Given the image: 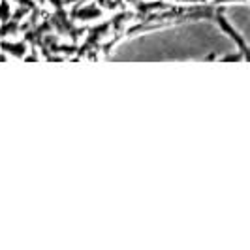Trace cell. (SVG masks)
Instances as JSON below:
<instances>
[{"label":"cell","instance_id":"cell-1","mask_svg":"<svg viewBox=\"0 0 250 250\" xmlns=\"http://www.w3.org/2000/svg\"><path fill=\"white\" fill-rule=\"evenodd\" d=\"M47 21L51 23V28H53V32H55L57 36L70 38L74 43L75 42H79V38L83 36L85 30H87V26L75 25V21L70 17V13H68V10H66V6L53 10V13L47 17Z\"/></svg>","mask_w":250,"mask_h":250},{"label":"cell","instance_id":"cell-2","mask_svg":"<svg viewBox=\"0 0 250 250\" xmlns=\"http://www.w3.org/2000/svg\"><path fill=\"white\" fill-rule=\"evenodd\" d=\"M111 30V19L109 21H104L100 25H92V26H87V30H85V42L77 47L75 51V55L77 57H85L87 53H94L96 49H100V43H102V38L105 36L107 32Z\"/></svg>","mask_w":250,"mask_h":250},{"label":"cell","instance_id":"cell-3","mask_svg":"<svg viewBox=\"0 0 250 250\" xmlns=\"http://www.w3.org/2000/svg\"><path fill=\"white\" fill-rule=\"evenodd\" d=\"M70 17L74 21H81V23H87V21H96L104 15V8L96 0H87V2H77L74 4V10H70Z\"/></svg>","mask_w":250,"mask_h":250},{"label":"cell","instance_id":"cell-4","mask_svg":"<svg viewBox=\"0 0 250 250\" xmlns=\"http://www.w3.org/2000/svg\"><path fill=\"white\" fill-rule=\"evenodd\" d=\"M213 19L218 23V26H220V30L224 32V34H228V36L231 38L235 43H237V47L241 49V55L245 57V59H249V47H247V40L239 34L237 30H235V26L231 25L228 19L224 17V13H222V8L218 6V8H214V15Z\"/></svg>","mask_w":250,"mask_h":250},{"label":"cell","instance_id":"cell-5","mask_svg":"<svg viewBox=\"0 0 250 250\" xmlns=\"http://www.w3.org/2000/svg\"><path fill=\"white\" fill-rule=\"evenodd\" d=\"M28 49V43L25 40H19V42H8V40H0V51L4 55H12L15 59H23Z\"/></svg>","mask_w":250,"mask_h":250},{"label":"cell","instance_id":"cell-6","mask_svg":"<svg viewBox=\"0 0 250 250\" xmlns=\"http://www.w3.org/2000/svg\"><path fill=\"white\" fill-rule=\"evenodd\" d=\"M12 15V6H10V0H0V23L8 21Z\"/></svg>","mask_w":250,"mask_h":250},{"label":"cell","instance_id":"cell-7","mask_svg":"<svg viewBox=\"0 0 250 250\" xmlns=\"http://www.w3.org/2000/svg\"><path fill=\"white\" fill-rule=\"evenodd\" d=\"M218 61H222V62H237V61H247L243 55H228V57H218Z\"/></svg>","mask_w":250,"mask_h":250},{"label":"cell","instance_id":"cell-8","mask_svg":"<svg viewBox=\"0 0 250 250\" xmlns=\"http://www.w3.org/2000/svg\"><path fill=\"white\" fill-rule=\"evenodd\" d=\"M34 2H36V4H40V6H43V4H45V0H34Z\"/></svg>","mask_w":250,"mask_h":250}]
</instances>
